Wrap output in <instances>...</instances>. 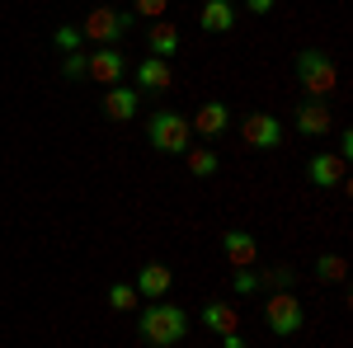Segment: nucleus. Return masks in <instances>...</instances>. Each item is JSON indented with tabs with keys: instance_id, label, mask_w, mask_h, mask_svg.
Wrapping results in <instances>:
<instances>
[{
	"instance_id": "11",
	"label": "nucleus",
	"mask_w": 353,
	"mask_h": 348,
	"mask_svg": "<svg viewBox=\"0 0 353 348\" xmlns=\"http://www.w3.org/2000/svg\"><path fill=\"white\" fill-rule=\"evenodd\" d=\"M137 296H146V301H165L170 296V287H174V268L170 264H146L141 273H137Z\"/></svg>"
},
{
	"instance_id": "24",
	"label": "nucleus",
	"mask_w": 353,
	"mask_h": 348,
	"mask_svg": "<svg viewBox=\"0 0 353 348\" xmlns=\"http://www.w3.org/2000/svg\"><path fill=\"white\" fill-rule=\"evenodd\" d=\"M231 287H236L241 296L259 292V273H254V268H236V278H231Z\"/></svg>"
},
{
	"instance_id": "20",
	"label": "nucleus",
	"mask_w": 353,
	"mask_h": 348,
	"mask_svg": "<svg viewBox=\"0 0 353 348\" xmlns=\"http://www.w3.org/2000/svg\"><path fill=\"white\" fill-rule=\"evenodd\" d=\"M137 301H141V296H137L132 283H113L109 287V306L113 311H137Z\"/></svg>"
},
{
	"instance_id": "28",
	"label": "nucleus",
	"mask_w": 353,
	"mask_h": 348,
	"mask_svg": "<svg viewBox=\"0 0 353 348\" xmlns=\"http://www.w3.org/2000/svg\"><path fill=\"white\" fill-rule=\"evenodd\" d=\"M221 348H245V339H241V329H231V334H221Z\"/></svg>"
},
{
	"instance_id": "14",
	"label": "nucleus",
	"mask_w": 353,
	"mask_h": 348,
	"mask_svg": "<svg viewBox=\"0 0 353 348\" xmlns=\"http://www.w3.org/2000/svg\"><path fill=\"white\" fill-rule=\"evenodd\" d=\"M221 254L231 259L236 268H254V259H259V245H254V236L250 231H221Z\"/></svg>"
},
{
	"instance_id": "5",
	"label": "nucleus",
	"mask_w": 353,
	"mask_h": 348,
	"mask_svg": "<svg viewBox=\"0 0 353 348\" xmlns=\"http://www.w3.org/2000/svg\"><path fill=\"white\" fill-rule=\"evenodd\" d=\"M264 320H269V329L278 339H292V334H301V325H306V311H301V301L292 292H273L264 301Z\"/></svg>"
},
{
	"instance_id": "19",
	"label": "nucleus",
	"mask_w": 353,
	"mask_h": 348,
	"mask_svg": "<svg viewBox=\"0 0 353 348\" xmlns=\"http://www.w3.org/2000/svg\"><path fill=\"white\" fill-rule=\"evenodd\" d=\"M316 278H321V283H344V278H349V264H344L339 254H321V259H316Z\"/></svg>"
},
{
	"instance_id": "7",
	"label": "nucleus",
	"mask_w": 353,
	"mask_h": 348,
	"mask_svg": "<svg viewBox=\"0 0 353 348\" xmlns=\"http://www.w3.org/2000/svg\"><path fill=\"white\" fill-rule=\"evenodd\" d=\"M123 71H128V57L118 52V48H94L90 61H85V76L99 81L104 90H109V85H123Z\"/></svg>"
},
{
	"instance_id": "8",
	"label": "nucleus",
	"mask_w": 353,
	"mask_h": 348,
	"mask_svg": "<svg viewBox=\"0 0 353 348\" xmlns=\"http://www.w3.org/2000/svg\"><path fill=\"white\" fill-rule=\"evenodd\" d=\"M306 179L316 188H344L349 184V161H339V156H330V151H316V156L306 161Z\"/></svg>"
},
{
	"instance_id": "26",
	"label": "nucleus",
	"mask_w": 353,
	"mask_h": 348,
	"mask_svg": "<svg viewBox=\"0 0 353 348\" xmlns=\"http://www.w3.org/2000/svg\"><path fill=\"white\" fill-rule=\"evenodd\" d=\"M273 5H278V0H245L250 14H273Z\"/></svg>"
},
{
	"instance_id": "4",
	"label": "nucleus",
	"mask_w": 353,
	"mask_h": 348,
	"mask_svg": "<svg viewBox=\"0 0 353 348\" xmlns=\"http://www.w3.org/2000/svg\"><path fill=\"white\" fill-rule=\"evenodd\" d=\"M132 24H137L132 10H109V5H99V10H90V14H85L81 38H90L94 48H113V43H118Z\"/></svg>"
},
{
	"instance_id": "21",
	"label": "nucleus",
	"mask_w": 353,
	"mask_h": 348,
	"mask_svg": "<svg viewBox=\"0 0 353 348\" xmlns=\"http://www.w3.org/2000/svg\"><path fill=\"white\" fill-rule=\"evenodd\" d=\"M81 43H85V38H81V24H61L52 33V48H57V52H81Z\"/></svg>"
},
{
	"instance_id": "15",
	"label": "nucleus",
	"mask_w": 353,
	"mask_h": 348,
	"mask_svg": "<svg viewBox=\"0 0 353 348\" xmlns=\"http://www.w3.org/2000/svg\"><path fill=\"white\" fill-rule=\"evenodd\" d=\"M198 24H203V33H231L236 28V5L231 0H203Z\"/></svg>"
},
{
	"instance_id": "2",
	"label": "nucleus",
	"mask_w": 353,
	"mask_h": 348,
	"mask_svg": "<svg viewBox=\"0 0 353 348\" xmlns=\"http://www.w3.org/2000/svg\"><path fill=\"white\" fill-rule=\"evenodd\" d=\"M146 141H151V151H161V156H184L193 146V127H189L184 113L161 108V113H151V123H146Z\"/></svg>"
},
{
	"instance_id": "1",
	"label": "nucleus",
	"mask_w": 353,
	"mask_h": 348,
	"mask_svg": "<svg viewBox=\"0 0 353 348\" xmlns=\"http://www.w3.org/2000/svg\"><path fill=\"white\" fill-rule=\"evenodd\" d=\"M137 339L151 348H174L189 339V311L174 306V301H151L141 316H137Z\"/></svg>"
},
{
	"instance_id": "27",
	"label": "nucleus",
	"mask_w": 353,
	"mask_h": 348,
	"mask_svg": "<svg viewBox=\"0 0 353 348\" xmlns=\"http://www.w3.org/2000/svg\"><path fill=\"white\" fill-rule=\"evenodd\" d=\"M349 151H353V132H339V151H334V156L349 161Z\"/></svg>"
},
{
	"instance_id": "17",
	"label": "nucleus",
	"mask_w": 353,
	"mask_h": 348,
	"mask_svg": "<svg viewBox=\"0 0 353 348\" xmlns=\"http://www.w3.org/2000/svg\"><path fill=\"white\" fill-rule=\"evenodd\" d=\"M198 320L208 325L212 334H231V329H241V316H236V306H231V301H208Z\"/></svg>"
},
{
	"instance_id": "25",
	"label": "nucleus",
	"mask_w": 353,
	"mask_h": 348,
	"mask_svg": "<svg viewBox=\"0 0 353 348\" xmlns=\"http://www.w3.org/2000/svg\"><path fill=\"white\" fill-rule=\"evenodd\" d=\"M170 0H132V14H146V19H165Z\"/></svg>"
},
{
	"instance_id": "9",
	"label": "nucleus",
	"mask_w": 353,
	"mask_h": 348,
	"mask_svg": "<svg viewBox=\"0 0 353 348\" xmlns=\"http://www.w3.org/2000/svg\"><path fill=\"white\" fill-rule=\"evenodd\" d=\"M174 85V71H170V61L161 57H146V61H137V94H165Z\"/></svg>"
},
{
	"instance_id": "3",
	"label": "nucleus",
	"mask_w": 353,
	"mask_h": 348,
	"mask_svg": "<svg viewBox=\"0 0 353 348\" xmlns=\"http://www.w3.org/2000/svg\"><path fill=\"white\" fill-rule=\"evenodd\" d=\"M292 71H297V85L311 94V99H330V94H334V85H339V66L330 61V52H316V48L297 52Z\"/></svg>"
},
{
	"instance_id": "22",
	"label": "nucleus",
	"mask_w": 353,
	"mask_h": 348,
	"mask_svg": "<svg viewBox=\"0 0 353 348\" xmlns=\"http://www.w3.org/2000/svg\"><path fill=\"white\" fill-rule=\"evenodd\" d=\"M292 283H297V273H292L288 264H278V268H269V273H259V287H278V292H288Z\"/></svg>"
},
{
	"instance_id": "10",
	"label": "nucleus",
	"mask_w": 353,
	"mask_h": 348,
	"mask_svg": "<svg viewBox=\"0 0 353 348\" xmlns=\"http://www.w3.org/2000/svg\"><path fill=\"white\" fill-rule=\"evenodd\" d=\"M189 127H193V136H208V141H212V136H221L231 127V108L221 104V99H208V104L189 118Z\"/></svg>"
},
{
	"instance_id": "13",
	"label": "nucleus",
	"mask_w": 353,
	"mask_h": 348,
	"mask_svg": "<svg viewBox=\"0 0 353 348\" xmlns=\"http://www.w3.org/2000/svg\"><path fill=\"white\" fill-rule=\"evenodd\" d=\"M297 132L301 136H330L334 132V113H330L325 99H306L297 108Z\"/></svg>"
},
{
	"instance_id": "18",
	"label": "nucleus",
	"mask_w": 353,
	"mask_h": 348,
	"mask_svg": "<svg viewBox=\"0 0 353 348\" xmlns=\"http://www.w3.org/2000/svg\"><path fill=\"white\" fill-rule=\"evenodd\" d=\"M184 161H189L193 179H212V174L221 170V161H217V151H212V146H189V151H184Z\"/></svg>"
},
{
	"instance_id": "6",
	"label": "nucleus",
	"mask_w": 353,
	"mask_h": 348,
	"mask_svg": "<svg viewBox=\"0 0 353 348\" xmlns=\"http://www.w3.org/2000/svg\"><path fill=\"white\" fill-rule=\"evenodd\" d=\"M283 123L273 118V113H245L241 123V141L250 146V151H278L283 146Z\"/></svg>"
},
{
	"instance_id": "16",
	"label": "nucleus",
	"mask_w": 353,
	"mask_h": 348,
	"mask_svg": "<svg viewBox=\"0 0 353 348\" xmlns=\"http://www.w3.org/2000/svg\"><path fill=\"white\" fill-rule=\"evenodd\" d=\"M146 48H151V57L170 61V57L184 48V33H179L174 24H151V28H146Z\"/></svg>"
},
{
	"instance_id": "12",
	"label": "nucleus",
	"mask_w": 353,
	"mask_h": 348,
	"mask_svg": "<svg viewBox=\"0 0 353 348\" xmlns=\"http://www.w3.org/2000/svg\"><path fill=\"white\" fill-rule=\"evenodd\" d=\"M137 104H141V99H137L132 85H109V90H104V99H99V108H104V118H109V123H132Z\"/></svg>"
},
{
	"instance_id": "23",
	"label": "nucleus",
	"mask_w": 353,
	"mask_h": 348,
	"mask_svg": "<svg viewBox=\"0 0 353 348\" xmlns=\"http://www.w3.org/2000/svg\"><path fill=\"white\" fill-rule=\"evenodd\" d=\"M85 61H90V52H61V76H66V81H81Z\"/></svg>"
}]
</instances>
